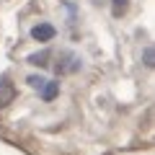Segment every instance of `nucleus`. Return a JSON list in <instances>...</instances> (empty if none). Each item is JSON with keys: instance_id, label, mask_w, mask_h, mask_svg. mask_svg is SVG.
I'll list each match as a JSON object with an SVG mask.
<instances>
[{"instance_id": "nucleus-5", "label": "nucleus", "mask_w": 155, "mask_h": 155, "mask_svg": "<svg viewBox=\"0 0 155 155\" xmlns=\"http://www.w3.org/2000/svg\"><path fill=\"white\" fill-rule=\"evenodd\" d=\"M47 60H49V52H41V54H31V57H28V62H31V65H39V67H44V65H49V62H47Z\"/></svg>"}, {"instance_id": "nucleus-7", "label": "nucleus", "mask_w": 155, "mask_h": 155, "mask_svg": "<svg viewBox=\"0 0 155 155\" xmlns=\"http://www.w3.org/2000/svg\"><path fill=\"white\" fill-rule=\"evenodd\" d=\"M142 60H145V65H147V67H153L155 65V54H153V47H145V52H142Z\"/></svg>"}, {"instance_id": "nucleus-3", "label": "nucleus", "mask_w": 155, "mask_h": 155, "mask_svg": "<svg viewBox=\"0 0 155 155\" xmlns=\"http://www.w3.org/2000/svg\"><path fill=\"white\" fill-rule=\"evenodd\" d=\"M13 98H16V88H13L8 80H3V83H0V109H3V106H8Z\"/></svg>"}, {"instance_id": "nucleus-6", "label": "nucleus", "mask_w": 155, "mask_h": 155, "mask_svg": "<svg viewBox=\"0 0 155 155\" xmlns=\"http://www.w3.org/2000/svg\"><path fill=\"white\" fill-rule=\"evenodd\" d=\"M127 11V0H111V13L114 16H122Z\"/></svg>"}, {"instance_id": "nucleus-2", "label": "nucleus", "mask_w": 155, "mask_h": 155, "mask_svg": "<svg viewBox=\"0 0 155 155\" xmlns=\"http://www.w3.org/2000/svg\"><path fill=\"white\" fill-rule=\"evenodd\" d=\"M31 36L36 39V41H49V39L54 36V26H49V23H39V26L31 28Z\"/></svg>"}, {"instance_id": "nucleus-8", "label": "nucleus", "mask_w": 155, "mask_h": 155, "mask_svg": "<svg viewBox=\"0 0 155 155\" xmlns=\"http://www.w3.org/2000/svg\"><path fill=\"white\" fill-rule=\"evenodd\" d=\"M44 83H47V80H44V78H39V75H31V78H28V85L36 88V91H41V85H44Z\"/></svg>"}, {"instance_id": "nucleus-1", "label": "nucleus", "mask_w": 155, "mask_h": 155, "mask_svg": "<svg viewBox=\"0 0 155 155\" xmlns=\"http://www.w3.org/2000/svg\"><path fill=\"white\" fill-rule=\"evenodd\" d=\"M80 67V57L75 54H62V62H57V75H70Z\"/></svg>"}, {"instance_id": "nucleus-4", "label": "nucleus", "mask_w": 155, "mask_h": 155, "mask_svg": "<svg viewBox=\"0 0 155 155\" xmlns=\"http://www.w3.org/2000/svg\"><path fill=\"white\" fill-rule=\"evenodd\" d=\"M57 93H60V83H52V80H47V83L41 85V98H44V101H52Z\"/></svg>"}]
</instances>
